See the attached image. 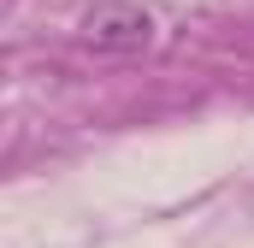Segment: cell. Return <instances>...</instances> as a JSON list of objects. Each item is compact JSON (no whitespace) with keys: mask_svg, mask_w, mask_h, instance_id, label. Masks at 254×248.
<instances>
[{"mask_svg":"<svg viewBox=\"0 0 254 248\" xmlns=\"http://www.w3.org/2000/svg\"><path fill=\"white\" fill-rule=\"evenodd\" d=\"M77 42L95 54H142V48H154V12L136 0H101L83 12Z\"/></svg>","mask_w":254,"mask_h":248,"instance_id":"6da1fadb","label":"cell"}]
</instances>
